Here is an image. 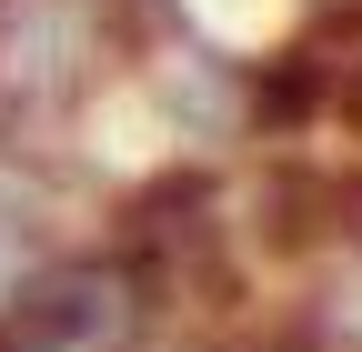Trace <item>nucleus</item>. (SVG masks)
Returning <instances> with one entry per match:
<instances>
[{
    "instance_id": "nucleus-2",
    "label": "nucleus",
    "mask_w": 362,
    "mask_h": 352,
    "mask_svg": "<svg viewBox=\"0 0 362 352\" xmlns=\"http://www.w3.org/2000/svg\"><path fill=\"white\" fill-rule=\"evenodd\" d=\"M101 201H111L101 171L71 141H21V131H0V302L101 232Z\"/></svg>"
},
{
    "instance_id": "nucleus-1",
    "label": "nucleus",
    "mask_w": 362,
    "mask_h": 352,
    "mask_svg": "<svg viewBox=\"0 0 362 352\" xmlns=\"http://www.w3.org/2000/svg\"><path fill=\"white\" fill-rule=\"evenodd\" d=\"M141 0H0V131L71 141L131 71Z\"/></svg>"
},
{
    "instance_id": "nucleus-3",
    "label": "nucleus",
    "mask_w": 362,
    "mask_h": 352,
    "mask_svg": "<svg viewBox=\"0 0 362 352\" xmlns=\"http://www.w3.org/2000/svg\"><path fill=\"white\" fill-rule=\"evenodd\" d=\"M322 131L362 161V30H332V71H322Z\"/></svg>"
}]
</instances>
